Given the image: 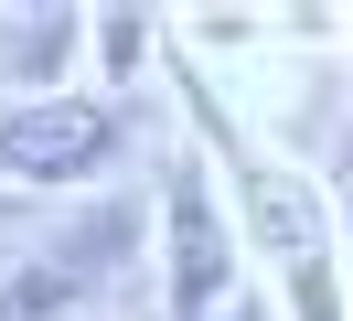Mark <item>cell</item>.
I'll return each instance as SVG.
<instances>
[{
  "mask_svg": "<svg viewBox=\"0 0 353 321\" xmlns=\"http://www.w3.org/2000/svg\"><path fill=\"white\" fill-rule=\"evenodd\" d=\"M129 257H139V204H86L65 235H43L0 268V321H75Z\"/></svg>",
  "mask_w": 353,
  "mask_h": 321,
  "instance_id": "2",
  "label": "cell"
},
{
  "mask_svg": "<svg viewBox=\"0 0 353 321\" xmlns=\"http://www.w3.org/2000/svg\"><path fill=\"white\" fill-rule=\"evenodd\" d=\"M289 321H343V300H332V257H289Z\"/></svg>",
  "mask_w": 353,
  "mask_h": 321,
  "instance_id": "4",
  "label": "cell"
},
{
  "mask_svg": "<svg viewBox=\"0 0 353 321\" xmlns=\"http://www.w3.org/2000/svg\"><path fill=\"white\" fill-rule=\"evenodd\" d=\"M225 321H268V311H257V300H225Z\"/></svg>",
  "mask_w": 353,
  "mask_h": 321,
  "instance_id": "6",
  "label": "cell"
},
{
  "mask_svg": "<svg viewBox=\"0 0 353 321\" xmlns=\"http://www.w3.org/2000/svg\"><path fill=\"white\" fill-rule=\"evenodd\" d=\"M139 54H150V21H139V11H108V64H139Z\"/></svg>",
  "mask_w": 353,
  "mask_h": 321,
  "instance_id": "5",
  "label": "cell"
},
{
  "mask_svg": "<svg viewBox=\"0 0 353 321\" xmlns=\"http://www.w3.org/2000/svg\"><path fill=\"white\" fill-rule=\"evenodd\" d=\"M118 161V118L97 97H22L0 107V171L11 182H97Z\"/></svg>",
  "mask_w": 353,
  "mask_h": 321,
  "instance_id": "3",
  "label": "cell"
},
{
  "mask_svg": "<svg viewBox=\"0 0 353 321\" xmlns=\"http://www.w3.org/2000/svg\"><path fill=\"white\" fill-rule=\"evenodd\" d=\"M236 246L246 235L214 204V161L203 150H172V171H161V278H172V300H161V321H225Z\"/></svg>",
  "mask_w": 353,
  "mask_h": 321,
  "instance_id": "1",
  "label": "cell"
}]
</instances>
